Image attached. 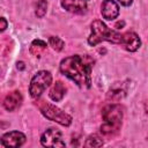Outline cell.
Returning <instances> with one entry per match:
<instances>
[{
    "label": "cell",
    "instance_id": "15",
    "mask_svg": "<svg viewBox=\"0 0 148 148\" xmlns=\"http://www.w3.org/2000/svg\"><path fill=\"white\" fill-rule=\"evenodd\" d=\"M49 43L53 47V50H56V51H61L64 49V45H65L64 40L60 39L59 37H50Z\"/></svg>",
    "mask_w": 148,
    "mask_h": 148
},
{
    "label": "cell",
    "instance_id": "9",
    "mask_svg": "<svg viewBox=\"0 0 148 148\" xmlns=\"http://www.w3.org/2000/svg\"><path fill=\"white\" fill-rule=\"evenodd\" d=\"M22 103V95L20 91L15 90V91H12L9 92L6 97H5V101H3V106L6 110L8 111H14L16 110Z\"/></svg>",
    "mask_w": 148,
    "mask_h": 148
},
{
    "label": "cell",
    "instance_id": "19",
    "mask_svg": "<svg viewBox=\"0 0 148 148\" xmlns=\"http://www.w3.org/2000/svg\"><path fill=\"white\" fill-rule=\"evenodd\" d=\"M17 68L18 69H24V62H22V61L17 62Z\"/></svg>",
    "mask_w": 148,
    "mask_h": 148
},
{
    "label": "cell",
    "instance_id": "8",
    "mask_svg": "<svg viewBox=\"0 0 148 148\" xmlns=\"http://www.w3.org/2000/svg\"><path fill=\"white\" fill-rule=\"evenodd\" d=\"M61 6L71 13L82 14L87 10L88 0H61Z\"/></svg>",
    "mask_w": 148,
    "mask_h": 148
},
{
    "label": "cell",
    "instance_id": "5",
    "mask_svg": "<svg viewBox=\"0 0 148 148\" xmlns=\"http://www.w3.org/2000/svg\"><path fill=\"white\" fill-rule=\"evenodd\" d=\"M52 82V75L50 72L47 71H40L38 72L31 80L30 82V87H29V91L31 97L37 98L42 95V92L51 84Z\"/></svg>",
    "mask_w": 148,
    "mask_h": 148
},
{
    "label": "cell",
    "instance_id": "1",
    "mask_svg": "<svg viewBox=\"0 0 148 148\" xmlns=\"http://www.w3.org/2000/svg\"><path fill=\"white\" fill-rule=\"evenodd\" d=\"M104 40L113 43V44H120L127 51H131V52L136 51L141 45V40L136 34L132 31H128L125 34L117 32L114 30H111L102 21L96 20L91 24V34L88 38V43L95 46L98 43L104 42Z\"/></svg>",
    "mask_w": 148,
    "mask_h": 148
},
{
    "label": "cell",
    "instance_id": "12",
    "mask_svg": "<svg viewBox=\"0 0 148 148\" xmlns=\"http://www.w3.org/2000/svg\"><path fill=\"white\" fill-rule=\"evenodd\" d=\"M65 92H66V86L61 82V81H57L52 89L50 90L49 95L51 97V99H53L54 102H59L62 99V97L65 96Z\"/></svg>",
    "mask_w": 148,
    "mask_h": 148
},
{
    "label": "cell",
    "instance_id": "16",
    "mask_svg": "<svg viewBox=\"0 0 148 148\" xmlns=\"http://www.w3.org/2000/svg\"><path fill=\"white\" fill-rule=\"evenodd\" d=\"M46 8H47V2L46 0H39L37 2V8H36V15L38 17H43L46 13Z\"/></svg>",
    "mask_w": 148,
    "mask_h": 148
},
{
    "label": "cell",
    "instance_id": "11",
    "mask_svg": "<svg viewBox=\"0 0 148 148\" xmlns=\"http://www.w3.org/2000/svg\"><path fill=\"white\" fill-rule=\"evenodd\" d=\"M126 91H127L126 84L124 82H118L112 86V88L109 90L106 97H108V99H111V101H119L126 95Z\"/></svg>",
    "mask_w": 148,
    "mask_h": 148
},
{
    "label": "cell",
    "instance_id": "14",
    "mask_svg": "<svg viewBox=\"0 0 148 148\" xmlns=\"http://www.w3.org/2000/svg\"><path fill=\"white\" fill-rule=\"evenodd\" d=\"M101 146H103V140L97 134L90 135L84 142V147H101Z\"/></svg>",
    "mask_w": 148,
    "mask_h": 148
},
{
    "label": "cell",
    "instance_id": "7",
    "mask_svg": "<svg viewBox=\"0 0 148 148\" xmlns=\"http://www.w3.org/2000/svg\"><path fill=\"white\" fill-rule=\"evenodd\" d=\"M24 141H25L24 134L18 131L6 133L1 138V145L3 147H20L24 143Z\"/></svg>",
    "mask_w": 148,
    "mask_h": 148
},
{
    "label": "cell",
    "instance_id": "6",
    "mask_svg": "<svg viewBox=\"0 0 148 148\" xmlns=\"http://www.w3.org/2000/svg\"><path fill=\"white\" fill-rule=\"evenodd\" d=\"M40 143L44 147H65V142L62 141L61 132L57 128H49L46 130L42 138Z\"/></svg>",
    "mask_w": 148,
    "mask_h": 148
},
{
    "label": "cell",
    "instance_id": "10",
    "mask_svg": "<svg viewBox=\"0 0 148 148\" xmlns=\"http://www.w3.org/2000/svg\"><path fill=\"white\" fill-rule=\"evenodd\" d=\"M119 14V7L113 0H104L102 3V15L106 20H113Z\"/></svg>",
    "mask_w": 148,
    "mask_h": 148
},
{
    "label": "cell",
    "instance_id": "3",
    "mask_svg": "<svg viewBox=\"0 0 148 148\" xmlns=\"http://www.w3.org/2000/svg\"><path fill=\"white\" fill-rule=\"evenodd\" d=\"M102 118L104 124L101 126V132L106 136H112L118 133L121 119H123V109L118 104L106 105L102 110Z\"/></svg>",
    "mask_w": 148,
    "mask_h": 148
},
{
    "label": "cell",
    "instance_id": "17",
    "mask_svg": "<svg viewBox=\"0 0 148 148\" xmlns=\"http://www.w3.org/2000/svg\"><path fill=\"white\" fill-rule=\"evenodd\" d=\"M6 28H7V22H6L5 17H2L1 18V27H0V29H1V31H3Z\"/></svg>",
    "mask_w": 148,
    "mask_h": 148
},
{
    "label": "cell",
    "instance_id": "13",
    "mask_svg": "<svg viewBox=\"0 0 148 148\" xmlns=\"http://www.w3.org/2000/svg\"><path fill=\"white\" fill-rule=\"evenodd\" d=\"M45 49H46V43L40 39H35L30 45V52L36 57H40V54L44 52Z\"/></svg>",
    "mask_w": 148,
    "mask_h": 148
},
{
    "label": "cell",
    "instance_id": "18",
    "mask_svg": "<svg viewBox=\"0 0 148 148\" xmlns=\"http://www.w3.org/2000/svg\"><path fill=\"white\" fill-rule=\"evenodd\" d=\"M118 1H119L121 5H124V6H130L133 0H118Z\"/></svg>",
    "mask_w": 148,
    "mask_h": 148
},
{
    "label": "cell",
    "instance_id": "20",
    "mask_svg": "<svg viewBox=\"0 0 148 148\" xmlns=\"http://www.w3.org/2000/svg\"><path fill=\"white\" fill-rule=\"evenodd\" d=\"M121 27H124V22L121 21V22H118L117 24H116V28H121Z\"/></svg>",
    "mask_w": 148,
    "mask_h": 148
},
{
    "label": "cell",
    "instance_id": "2",
    "mask_svg": "<svg viewBox=\"0 0 148 148\" xmlns=\"http://www.w3.org/2000/svg\"><path fill=\"white\" fill-rule=\"evenodd\" d=\"M94 59L89 56H71L60 62V71L68 79L73 80L81 88H89L91 80L90 73Z\"/></svg>",
    "mask_w": 148,
    "mask_h": 148
},
{
    "label": "cell",
    "instance_id": "4",
    "mask_svg": "<svg viewBox=\"0 0 148 148\" xmlns=\"http://www.w3.org/2000/svg\"><path fill=\"white\" fill-rule=\"evenodd\" d=\"M38 106H39V110L43 113V116L46 117L47 119H50L52 121H57V123H59L60 125H64V126H69L71 125L72 117L69 114H67L65 111H61L59 108H57V106H54L50 103H46V102L40 103Z\"/></svg>",
    "mask_w": 148,
    "mask_h": 148
}]
</instances>
